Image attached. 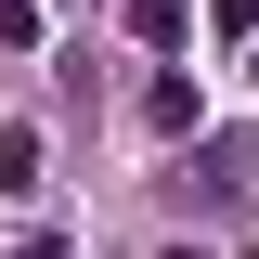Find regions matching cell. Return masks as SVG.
<instances>
[{"instance_id":"6da1fadb","label":"cell","mask_w":259,"mask_h":259,"mask_svg":"<svg viewBox=\"0 0 259 259\" xmlns=\"http://www.w3.org/2000/svg\"><path fill=\"white\" fill-rule=\"evenodd\" d=\"M117 13H130L143 52H182V26H194V0H117Z\"/></svg>"},{"instance_id":"5b68a950","label":"cell","mask_w":259,"mask_h":259,"mask_svg":"<svg viewBox=\"0 0 259 259\" xmlns=\"http://www.w3.org/2000/svg\"><path fill=\"white\" fill-rule=\"evenodd\" d=\"M168 259H194V246H168Z\"/></svg>"},{"instance_id":"3957f363","label":"cell","mask_w":259,"mask_h":259,"mask_svg":"<svg viewBox=\"0 0 259 259\" xmlns=\"http://www.w3.org/2000/svg\"><path fill=\"white\" fill-rule=\"evenodd\" d=\"M0 39H13V52H39V0H0Z\"/></svg>"},{"instance_id":"277c9868","label":"cell","mask_w":259,"mask_h":259,"mask_svg":"<svg viewBox=\"0 0 259 259\" xmlns=\"http://www.w3.org/2000/svg\"><path fill=\"white\" fill-rule=\"evenodd\" d=\"M13 259H65V246H52V233H26V246H13Z\"/></svg>"},{"instance_id":"7a4b0ae2","label":"cell","mask_w":259,"mask_h":259,"mask_svg":"<svg viewBox=\"0 0 259 259\" xmlns=\"http://www.w3.org/2000/svg\"><path fill=\"white\" fill-rule=\"evenodd\" d=\"M0 194H39V130H26V117L0 130Z\"/></svg>"}]
</instances>
